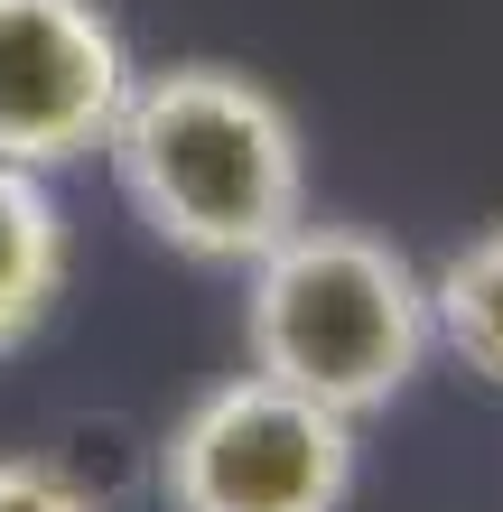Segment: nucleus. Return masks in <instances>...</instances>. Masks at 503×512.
Returning a JSON list of instances; mask_svg holds the SVG:
<instances>
[{"label": "nucleus", "instance_id": "nucleus-1", "mask_svg": "<svg viewBox=\"0 0 503 512\" xmlns=\"http://www.w3.org/2000/svg\"><path fill=\"white\" fill-rule=\"evenodd\" d=\"M112 177L131 215L196 270H252L308 215V149L289 103L243 66H159L131 75L112 122Z\"/></svg>", "mask_w": 503, "mask_h": 512}, {"label": "nucleus", "instance_id": "nucleus-2", "mask_svg": "<svg viewBox=\"0 0 503 512\" xmlns=\"http://www.w3.org/2000/svg\"><path fill=\"white\" fill-rule=\"evenodd\" d=\"M429 345H438L429 270L364 224H308L299 215L252 261V289H243L252 373L308 391V401H327L345 419L392 410L420 382Z\"/></svg>", "mask_w": 503, "mask_h": 512}, {"label": "nucleus", "instance_id": "nucleus-3", "mask_svg": "<svg viewBox=\"0 0 503 512\" xmlns=\"http://www.w3.org/2000/svg\"><path fill=\"white\" fill-rule=\"evenodd\" d=\"M354 419L271 373H233L177 410L159 447L168 512H345Z\"/></svg>", "mask_w": 503, "mask_h": 512}, {"label": "nucleus", "instance_id": "nucleus-4", "mask_svg": "<svg viewBox=\"0 0 503 512\" xmlns=\"http://www.w3.org/2000/svg\"><path fill=\"white\" fill-rule=\"evenodd\" d=\"M131 103V47L103 0H0V159H94Z\"/></svg>", "mask_w": 503, "mask_h": 512}, {"label": "nucleus", "instance_id": "nucleus-5", "mask_svg": "<svg viewBox=\"0 0 503 512\" xmlns=\"http://www.w3.org/2000/svg\"><path fill=\"white\" fill-rule=\"evenodd\" d=\"M66 298V215H56L47 177L0 159V354H19Z\"/></svg>", "mask_w": 503, "mask_h": 512}, {"label": "nucleus", "instance_id": "nucleus-6", "mask_svg": "<svg viewBox=\"0 0 503 512\" xmlns=\"http://www.w3.org/2000/svg\"><path fill=\"white\" fill-rule=\"evenodd\" d=\"M429 326L466 373L503 391V224L466 233V243L429 270Z\"/></svg>", "mask_w": 503, "mask_h": 512}, {"label": "nucleus", "instance_id": "nucleus-7", "mask_svg": "<svg viewBox=\"0 0 503 512\" xmlns=\"http://www.w3.org/2000/svg\"><path fill=\"white\" fill-rule=\"evenodd\" d=\"M0 512H103V503L56 457H0Z\"/></svg>", "mask_w": 503, "mask_h": 512}]
</instances>
